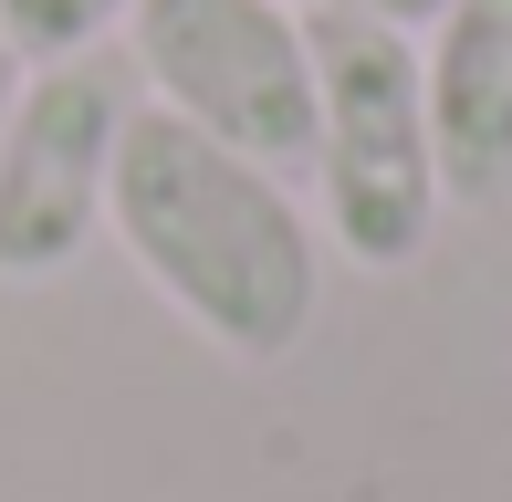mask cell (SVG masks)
<instances>
[{
	"label": "cell",
	"instance_id": "obj_7",
	"mask_svg": "<svg viewBox=\"0 0 512 502\" xmlns=\"http://www.w3.org/2000/svg\"><path fill=\"white\" fill-rule=\"evenodd\" d=\"M283 11H304V21H387V32H429L450 0H283Z\"/></svg>",
	"mask_w": 512,
	"mask_h": 502
},
{
	"label": "cell",
	"instance_id": "obj_6",
	"mask_svg": "<svg viewBox=\"0 0 512 502\" xmlns=\"http://www.w3.org/2000/svg\"><path fill=\"white\" fill-rule=\"evenodd\" d=\"M126 21H136V0H0V42L21 63H74Z\"/></svg>",
	"mask_w": 512,
	"mask_h": 502
},
{
	"label": "cell",
	"instance_id": "obj_4",
	"mask_svg": "<svg viewBox=\"0 0 512 502\" xmlns=\"http://www.w3.org/2000/svg\"><path fill=\"white\" fill-rule=\"evenodd\" d=\"M126 116V74L105 53L21 63L11 126H0V283H53L95 251Z\"/></svg>",
	"mask_w": 512,
	"mask_h": 502
},
{
	"label": "cell",
	"instance_id": "obj_1",
	"mask_svg": "<svg viewBox=\"0 0 512 502\" xmlns=\"http://www.w3.org/2000/svg\"><path fill=\"white\" fill-rule=\"evenodd\" d=\"M105 231L126 262L189 314L230 367H283L324 314V231L283 168H251L241 147L136 105L115 147Z\"/></svg>",
	"mask_w": 512,
	"mask_h": 502
},
{
	"label": "cell",
	"instance_id": "obj_5",
	"mask_svg": "<svg viewBox=\"0 0 512 502\" xmlns=\"http://www.w3.org/2000/svg\"><path fill=\"white\" fill-rule=\"evenodd\" d=\"M418 84H429L439 199L471 220H502L512 210V0H450L418 32Z\"/></svg>",
	"mask_w": 512,
	"mask_h": 502
},
{
	"label": "cell",
	"instance_id": "obj_2",
	"mask_svg": "<svg viewBox=\"0 0 512 502\" xmlns=\"http://www.w3.org/2000/svg\"><path fill=\"white\" fill-rule=\"evenodd\" d=\"M314 199L324 241L356 272H418L439 241V147L418 32L387 21H314Z\"/></svg>",
	"mask_w": 512,
	"mask_h": 502
},
{
	"label": "cell",
	"instance_id": "obj_3",
	"mask_svg": "<svg viewBox=\"0 0 512 502\" xmlns=\"http://www.w3.org/2000/svg\"><path fill=\"white\" fill-rule=\"evenodd\" d=\"M126 63L147 74V105L251 168H314V21L283 0H136Z\"/></svg>",
	"mask_w": 512,
	"mask_h": 502
},
{
	"label": "cell",
	"instance_id": "obj_8",
	"mask_svg": "<svg viewBox=\"0 0 512 502\" xmlns=\"http://www.w3.org/2000/svg\"><path fill=\"white\" fill-rule=\"evenodd\" d=\"M11 95H21V53L0 42V126H11Z\"/></svg>",
	"mask_w": 512,
	"mask_h": 502
}]
</instances>
